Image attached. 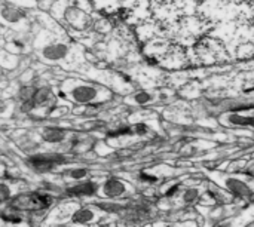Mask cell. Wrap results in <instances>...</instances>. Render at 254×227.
Returning <instances> with one entry per match:
<instances>
[{"label":"cell","mask_w":254,"mask_h":227,"mask_svg":"<svg viewBox=\"0 0 254 227\" xmlns=\"http://www.w3.org/2000/svg\"><path fill=\"white\" fill-rule=\"evenodd\" d=\"M58 132H60V131H54V134H58ZM46 138H48V140H51V141H54V138H52L51 135H46ZM61 138H63V135H57L55 141H57V140H61Z\"/></svg>","instance_id":"3957f363"},{"label":"cell","mask_w":254,"mask_h":227,"mask_svg":"<svg viewBox=\"0 0 254 227\" xmlns=\"http://www.w3.org/2000/svg\"><path fill=\"white\" fill-rule=\"evenodd\" d=\"M70 95H73L76 101L88 103V101H92V100L95 98L97 92H95V89H94L92 86L85 85L83 88H82V86H79V88H76V89L70 91Z\"/></svg>","instance_id":"6da1fadb"},{"label":"cell","mask_w":254,"mask_h":227,"mask_svg":"<svg viewBox=\"0 0 254 227\" xmlns=\"http://www.w3.org/2000/svg\"><path fill=\"white\" fill-rule=\"evenodd\" d=\"M119 192H122V184L116 180L109 181L106 184V193L107 195H119Z\"/></svg>","instance_id":"7a4b0ae2"}]
</instances>
